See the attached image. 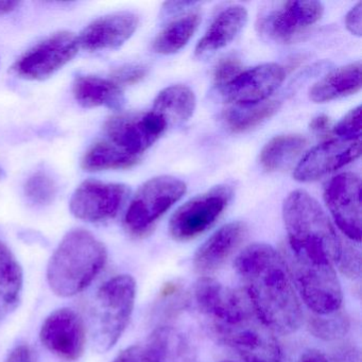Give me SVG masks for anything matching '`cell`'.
Listing matches in <instances>:
<instances>
[{"instance_id":"11","label":"cell","mask_w":362,"mask_h":362,"mask_svg":"<svg viewBox=\"0 0 362 362\" xmlns=\"http://www.w3.org/2000/svg\"><path fill=\"white\" fill-rule=\"evenodd\" d=\"M324 200L341 232L355 243L361 241V183L351 173H341L326 186Z\"/></svg>"},{"instance_id":"34","label":"cell","mask_w":362,"mask_h":362,"mask_svg":"<svg viewBox=\"0 0 362 362\" xmlns=\"http://www.w3.org/2000/svg\"><path fill=\"white\" fill-rule=\"evenodd\" d=\"M148 69L143 65H124L112 74V81L117 86H132L139 83L147 75Z\"/></svg>"},{"instance_id":"25","label":"cell","mask_w":362,"mask_h":362,"mask_svg":"<svg viewBox=\"0 0 362 362\" xmlns=\"http://www.w3.org/2000/svg\"><path fill=\"white\" fill-rule=\"evenodd\" d=\"M201 20L200 12L194 11L173 21L154 40V52L160 54H173L181 50L196 33Z\"/></svg>"},{"instance_id":"28","label":"cell","mask_w":362,"mask_h":362,"mask_svg":"<svg viewBox=\"0 0 362 362\" xmlns=\"http://www.w3.org/2000/svg\"><path fill=\"white\" fill-rule=\"evenodd\" d=\"M279 101H264L257 105H235L226 110L224 120L235 133L245 132L272 117L279 110Z\"/></svg>"},{"instance_id":"18","label":"cell","mask_w":362,"mask_h":362,"mask_svg":"<svg viewBox=\"0 0 362 362\" xmlns=\"http://www.w3.org/2000/svg\"><path fill=\"white\" fill-rule=\"evenodd\" d=\"M247 235V226L240 221L230 222L216 230L194 253V270L202 276L219 270L240 247Z\"/></svg>"},{"instance_id":"15","label":"cell","mask_w":362,"mask_h":362,"mask_svg":"<svg viewBox=\"0 0 362 362\" xmlns=\"http://www.w3.org/2000/svg\"><path fill=\"white\" fill-rule=\"evenodd\" d=\"M361 154V141L332 139L313 148L294 170L296 181L313 182L342 168Z\"/></svg>"},{"instance_id":"29","label":"cell","mask_w":362,"mask_h":362,"mask_svg":"<svg viewBox=\"0 0 362 362\" xmlns=\"http://www.w3.org/2000/svg\"><path fill=\"white\" fill-rule=\"evenodd\" d=\"M351 328V320L342 308L328 315L309 313L307 329L315 338L326 342L339 341L346 336Z\"/></svg>"},{"instance_id":"20","label":"cell","mask_w":362,"mask_h":362,"mask_svg":"<svg viewBox=\"0 0 362 362\" xmlns=\"http://www.w3.org/2000/svg\"><path fill=\"white\" fill-rule=\"evenodd\" d=\"M361 88V63H351L339 67L313 84L309 90L311 100L317 103H328L356 94Z\"/></svg>"},{"instance_id":"41","label":"cell","mask_w":362,"mask_h":362,"mask_svg":"<svg viewBox=\"0 0 362 362\" xmlns=\"http://www.w3.org/2000/svg\"><path fill=\"white\" fill-rule=\"evenodd\" d=\"M196 5V3H192V1H180V3H167L165 4L168 11H179V10L185 9V8L189 7V6Z\"/></svg>"},{"instance_id":"27","label":"cell","mask_w":362,"mask_h":362,"mask_svg":"<svg viewBox=\"0 0 362 362\" xmlns=\"http://www.w3.org/2000/svg\"><path fill=\"white\" fill-rule=\"evenodd\" d=\"M171 344L170 330L158 328L146 344L128 347L113 362H167L171 356Z\"/></svg>"},{"instance_id":"12","label":"cell","mask_w":362,"mask_h":362,"mask_svg":"<svg viewBox=\"0 0 362 362\" xmlns=\"http://www.w3.org/2000/svg\"><path fill=\"white\" fill-rule=\"evenodd\" d=\"M130 190L124 184L83 182L74 192L69 202L71 214L88 222L113 219L126 202Z\"/></svg>"},{"instance_id":"8","label":"cell","mask_w":362,"mask_h":362,"mask_svg":"<svg viewBox=\"0 0 362 362\" xmlns=\"http://www.w3.org/2000/svg\"><path fill=\"white\" fill-rule=\"evenodd\" d=\"M78 37L69 31H59L25 52L13 66L16 76L41 81L69 64L79 52Z\"/></svg>"},{"instance_id":"22","label":"cell","mask_w":362,"mask_h":362,"mask_svg":"<svg viewBox=\"0 0 362 362\" xmlns=\"http://www.w3.org/2000/svg\"><path fill=\"white\" fill-rule=\"evenodd\" d=\"M24 275L20 262L0 240V317L16 308L22 296Z\"/></svg>"},{"instance_id":"39","label":"cell","mask_w":362,"mask_h":362,"mask_svg":"<svg viewBox=\"0 0 362 362\" xmlns=\"http://www.w3.org/2000/svg\"><path fill=\"white\" fill-rule=\"evenodd\" d=\"M332 122L325 115L317 116L310 122V129L315 133H324L329 130Z\"/></svg>"},{"instance_id":"30","label":"cell","mask_w":362,"mask_h":362,"mask_svg":"<svg viewBox=\"0 0 362 362\" xmlns=\"http://www.w3.org/2000/svg\"><path fill=\"white\" fill-rule=\"evenodd\" d=\"M25 194L35 204H50L57 196L56 182L47 173H35L26 182Z\"/></svg>"},{"instance_id":"2","label":"cell","mask_w":362,"mask_h":362,"mask_svg":"<svg viewBox=\"0 0 362 362\" xmlns=\"http://www.w3.org/2000/svg\"><path fill=\"white\" fill-rule=\"evenodd\" d=\"M107 251L92 233L77 228L65 235L47 266L50 289L62 298L86 290L105 268Z\"/></svg>"},{"instance_id":"14","label":"cell","mask_w":362,"mask_h":362,"mask_svg":"<svg viewBox=\"0 0 362 362\" xmlns=\"http://www.w3.org/2000/svg\"><path fill=\"white\" fill-rule=\"evenodd\" d=\"M44 346L65 361H76L83 355L86 328L82 317L71 308H61L46 317L40 332Z\"/></svg>"},{"instance_id":"26","label":"cell","mask_w":362,"mask_h":362,"mask_svg":"<svg viewBox=\"0 0 362 362\" xmlns=\"http://www.w3.org/2000/svg\"><path fill=\"white\" fill-rule=\"evenodd\" d=\"M139 158L122 151L113 144L105 141L94 144L82 158V168L86 171L116 170L134 166Z\"/></svg>"},{"instance_id":"23","label":"cell","mask_w":362,"mask_h":362,"mask_svg":"<svg viewBox=\"0 0 362 362\" xmlns=\"http://www.w3.org/2000/svg\"><path fill=\"white\" fill-rule=\"evenodd\" d=\"M196 109V96L185 86H171L163 90L156 97L152 111L168 124H180L187 122Z\"/></svg>"},{"instance_id":"19","label":"cell","mask_w":362,"mask_h":362,"mask_svg":"<svg viewBox=\"0 0 362 362\" xmlns=\"http://www.w3.org/2000/svg\"><path fill=\"white\" fill-rule=\"evenodd\" d=\"M247 22V11L243 6H232L218 14L196 47L198 57L209 56L228 46Z\"/></svg>"},{"instance_id":"1","label":"cell","mask_w":362,"mask_h":362,"mask_svg":"<svg viewBox=\"0 0 362 362\" xmlns=\"http://www.w3.org/2000/svg\"><path fill=\"white\" fill-rule=\"evenodd\" d=\"M235 270L258 321L274 334H293L304 321L300 298L279 252L253 243L239 253Z\"/></svg>"},{"instance_id":"38","label":"cell","mask_w":362,"mask_h":362,"mask_svg":"<svg viewBox=\"0 0 362 362\" xmlns=\"http://www.w3.org/2000/svg\"><path fill=\"white\" fill-rule=\"evenodd\" d=\"M6 362H37V360L28 345L21 344L12 349Z\"/></svg>"},{"instance_id":"24","label":"cell","mask_w":362,"mask_h":362,"mask_svg":"<svg viewBox=\"0 0 362 362\" xmlns=\"http://www.w3.org/2000/svg\"><path fill=\"white\" fill-rule=\"evenodd\" d=\"M307 141L302 135H279L271 139L260 153V164L269 173L283 170L302 153Z\"/></svg>"},{"instance_id":"40","label":"cell","mask_w":362,"mask_h":362,"mask_svg":"<svg viewBox=\"0 0 362 362\" xmlns=\"http://www.w3.org/2000/svg\"><path fill=\"white\" fill-rule=\"evenodd\" d=\"M20 6V1H0V18L16 11Z\"/></svg>"},{"instance_id":"42","label":"cell","mask_w":362,"mask_h":362,"mask_svg":"<svg viewBox=\"0 0 362 362\" xmlns=\"http://www.w3.org/2000/svg\"><path fill=\"white\" fill-rule=\"evenodd\" d=\"M221 362H264V361H243V360H224V361Z\"/></svg>"},{"instance_id":"16","label":"cell","mask_w":362,"mask_h":362,"mask_svg":"<svg viewBox=\"0 0 362 362\" xmlns=\"http://www.w3.org/2000/svg\"><path fill=\"white\" fill-rule=\"evenodd\" d=\"M285 77L283 66L268 63L243 71L221 90L226 100L235 105H257L273 94Z\"/></svg>"},{"instance_id":"32","label":"cell","mask_w":362,"mask_h":362,"mask_svg":"<svg viewBox=\"0 0 362 362\" xmlns=\"http://www.w3.org/2000/svg\"><path fill=\"white\" fill-rule=\"evenodd\" d=\"M339 139L345 141H359L361 137V107L349 111L334 128Z\"/></svg>"},{"instance_id":"17","label":"cell","mask_w":362,"mask_h":362,"mask_svg":"<svg viewBox=\"0 0 362 362\" xmlns=\"http://www.w3.org/2000/svg\"><path fill=\"white\" fill-rule=\"evenodd\" d=\"M139 18L131 12H118L97 18L78 37L80 48L88 52L116 49L136 31Z\"/></svg>"},{"instance_id":"9","label":"cell","mask_w":362,"mask_h":362,"mask_svg":"<svg viewBox=\"0 0 362 362\" xmlns=\"http://www.w3.org/2000/svg\"><path fill=\"white\" fill-rule=\"evenodd\" d=\"M232 190L217 186L182 205L169 222L170 236L177 241L197 238L215 224L228 206Z\"/></svg>"},{"instance_id":"43","label":"cell","mask_w":362,"mask_h":362,"mask_svg":"<svg viewBox=\"0 0 362 362\" xmlns=\"http://www.w3.org/2000/svg\"><path fill=\"white\" fill-rule=\"evenodd\" d=\"M4 177H5V173H4L3 168H0V180H3Z\"/></svg>"},{"instance_id":"21","label":"cell","mask_w":362,"mask_h":362,"mask_svg":"<svg viewBox=\"0 0 362 362\" xmlns=\"http://www.w3.org/2000/svg\"><path fill=\"white\" fill-rule=\"evenodd\" d=\"M74 96L82 107H107L117 109L124 103L122 88L112 80L96 76H80L73 86Z\"/></svg>"},{"instance_id":"5","label":"cell","mask_w":362,"mask_h":362,"mask_svg":"<svg viewBox=\"0 0 362 362\" xmlns=\"http://www.w3.org/2000/svg\"><path fill=\"white\" fill-rule=\"evenodd\" d=\"M279 254L298 298L310 313L328 315L342 307V288L332 262L298 255L287 247Z\"/></svg>"},{"instance_id":"10","label":"cell","mask_w":362,"mask_h":362,"mask_svg":"<svg viewBox=\"0 0 362 362\" xmlns=\"http://www.w3.org/2000/svg\"><path fill=\"white\" fill-rule=\"evenodd\" d=\"M164 119L153 111L114 116L105 124L107 141L122 151L139 158L167 129Z\"/></svg>"},{"instance_id":"13","label":"cell","mask_w":362,"mask_h":362,"mask_svg":"<svg viewBox=\"0 0 362 362\" xmlns=\"http://www.w3.org/2000/svg\"><path fill=\"white\" fill-rule=\"evenodd\" d=\"M323 12L319 1H287L262 16L258 28L277 43H292L319 22Z\"/></svg>"},{"instance_id":"37","label":"cell","mask_w":362,"mask_h":362,"mask_svg":"<svg viewBox=\"0 0 362 362\" xmlns=\"http://www.w3.org/2000/svg\"><path fill=\"white\" fill-rule=\"evenodd\" d=\"M289 362H329L328 356L313 347L300 349Z\"/></svg>"},{"instance_id":"33","label":"cell","mask_w":362,"mask_h":362,"mask_svg":"<svg viewBox=\"0 0 362 362\" xmlns=\"http://www.w3.org/2000/svg\"><path fill=\"white\" fill-rule=\"evenodd\" d=\"M241 73H243V66L240 61L235 57H228L218 63L214 78L217 86H221L222 88L228 86Z\"/></svg>"},{"instance_id":"7","label":"cell","mask_w":362,"mask_h":362,"mask_svg":"<svg viewBox=\"0 0 362 362\" xmlns=\"http://www.w3.org/2000/svg\"><path fill=\"white\" fill-rule=\"evenodd\" d=\"M194 298L215 330L234 327L256 317L243 290L228 287L209 276L200 277L194 284Z\"/></svg>"},{"instance_id":"6","label":"cell","mask_w":362,"mask_h":362,"mask_svg":"<svg viewBox=\"0 0 362 362\" xmlns=\"http://www.w3.org/2000/svg\"><path fill=\"white\" fill-rule=\"evenodd\" d=\"M186 184L177 177H153L139 187L133 197L124 226L135 236L148 234L156 221L185 194Z\"/></svg>"},{"instance_id":"3","label":"cell","mask_w":362,"mask_h":362,"mask_svg":"<svg viewBox=\"0 0 362 362\" xmlns=\"http://www.w3.org/2000/svg\"><path fill=\"white\" fill-rule=\"evenodd\" d=\"M283 216L288 235L286 247L290 251L336 264L342 239L310 194L303 190L291 192L284 203Z\"/></svg>"},{"instance_id":"35","label":"cell","mask_w":362,"mask_h":362,"mask_svg":"<svg viewBox=\"0 0 362 362\" xmlns=\"http://www.w3.org/2000/svg\"><path fill=\"white\" fill-rule=\"evenodd\" d=\"M328 356L329 362H361L359 347L351 342L337 345Z\"/></svg>"},{"instance_id":"4","label":"cell","mask_w":362,"mask_h":362,"mask_svg":"<svg viewBox=\"0 0 362 362\" xmlns=\"http://www.w3.org/2000/svg\"><path fill=\"white\" fill-rule=\"evenodd\" d=\"M136 298V281L122 274L105 281L90 308V337L99 353L115 346L129 325Z\"/></svg>"},{"instance_id":"31","label":"cell","mask_w":362,"mask_h":362,"mask_svg":"<svg viewBox=\"0 0 362 362\" xmlns=\"http://www.w3.org/2000/svg\"><path fill=\"white\" fill-rule=\"evenodd\" d=\"M337 268L347 279H358L361 276V253L359 247L342 240L340 256L337 260Z\"/></svg>"},{"instance_id":"36","label":"cell","mask_w":362,"mask_h":362,"mask_svg":"<svg viewBox=\"0 0 362 362\" xmlns=\"http://www.w3.org/2000/svg\"><path fill=\"white\" fill-rule=\"evenodd\" d=\"M345 25L347 30L353 35L360 37L362 33V5L358 3L355 7L349 10L345 16Z\"/></svg>"}]
</instances>
